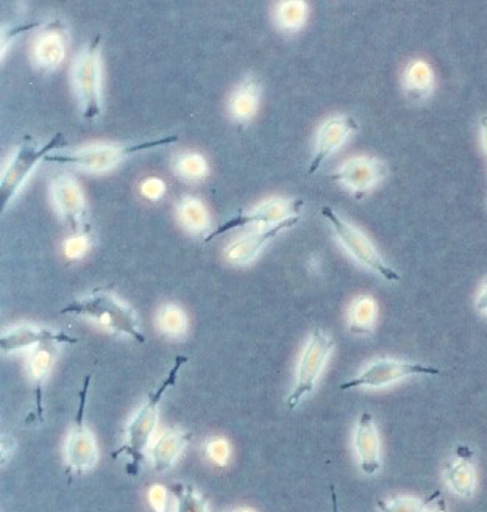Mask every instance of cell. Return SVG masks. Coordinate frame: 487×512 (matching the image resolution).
<instances>
[{
	"label": "cell",
	"mask_w": 487,
	"mask_h": 512,
	"mask_svg": "<svg viewBox=\"0 0 487 512\" xmlns=\"http://www.w3.org/2000/svg\"><path fill=\"white\" fill-rule=\"evenodd\" d=\"M54 361V350L50 344H43L30 356V374L35 381L36 391V417L43 420V383L44 378L49 374L50 366Z\"/></svg>",
	"instance_id": "obj_19"
},
{
	"label": "cell",
	"mask_w": 487,
	"mask_h": 512,
	"mask_svg": "<svg viewBox=\"0 0 487 512\" xmlns=\"http://www.w3.org/2000/svg\"><path fill=\"white\" fill-rule=\"evenodd\" d=\"M150 503L157 512H166V489L153 486L149 492Z\"/></svg>",
	"instance_id": "obj_31"
},
{
	"label": "cell",
	"mask_w": 487,
	"mask_h": 512,
	"mask_svg": "<svg viewBox=\"0 0 487 512\" xmlns=\"http://www.w3.org/2000/svg\"><path fill=\"white\" fill-rule=\"evenodd\" d=\"M333 347H335V341L324 331L316 328L311 333L310 341H308L305 352L300 358L299 367H297L296 386L286 400L289 409H296L303 397L314 391L317 380L333 352Z\"/></svg>",
	"instance_id": "obj_8"
},
{
	"label": "cell",
	"mask_w": 487,
	"mask_h": 512,
	"mask_svg": "<svg viewBox=\"0 0 487 512\" xmlns=\"http://www.w3.org/2000/svg\"><path fill=\"white\" fill-rule=\"evenodd\" d=\"M303 200L300 199H271L261 203L252 211H244L228 219L224 224L214 228L213 232L205 238V242L214 241L219 236L225 235L235 228L247 227V225H271L281 224L292 217H300L302 213Z\"/></svg>",
	"instance_id": "obj_10"
},
{
	"label": "cell",
	"mask_w": 487,
	"mask_h": 512,
	"mask_svg": "<svg viewBox=\"0 0 487 512\" xmlns=\"http://www.w3.org/2000/svg\"><path fill=\"white\" fill-rule=\"evenodd\" d=\"M322 216L330 222L331 228H333L335 235L338 236L339 242L358 263L363 264L370 271H374L375 274L380 275L384 280L400 281V275L391 266L386 264L378 250L375 249L372 241L361 230L344 221L333 208H322Z\"/></svg>",
	"instance_id": "obj_5"
},
{
	"label": "cell",
	"mask_w": 487,
	"mask_h": 512,
	"mask_svg": "<svg viewBox=\"0 0 487 512\" xmlns=\"http://www.w3.org/2000/svg\"><path fill=\"white\" fill-rule=\"evenodd\" d=\"M52 191H54L55 205L64 217V221L68 222L72 232L82 236L88 233L85 197L79 182L71 175H57L52 183Z\"/></svg>",
	"instance_id": "obj_11"
},
{
	"label": "cell",
	"mask_w": 487,
	"mask_h": 512,
	"mask_svg": "<svg viewBox=\"0 0 487 512\" xmlns=\"http://www.w3.org/2000/svg\"><path fill=\"white\" fill-rule=\"evenodd\" d=\"M64 144H66V139L63 138L61 133L55 135L54 138H50L43 146L36 143L32 136H25L22 139L21 146L16 150L15 157L11 158L10 163H8L7 169L2 175V182H0L2 211H5L11 200L15 199L19 189L32 174L33 169L38 166V163L41 160H46L50 153L57 152Z\"/></svg>",
	"instance_id": "obj_4"
},
{
	"label": "cell",
	"mask_w": 487,
	"mask_h": 512,
	"mask_svg": "<svg viewBox=\"0 0 487 512\" xmlns=\"http://www.w3.org/2000/svg\"><path fill=\"white\" fill-rule=\"evenodd\" d=\"M36 61L44 68H54L64 57V43L58 32H47L40 36L35 47Z\"/></svg>",
	"instance_id": "obj_22"
},
{
	"label": "cell",
	"mask_w": 487,
	"mask_h": 512,
	"mask_svg": "<svg viewBox=\"0 0 487 512\" xmlns=\"http://www.w3.org/2000/svg\"><path fill=\"white\" fill-rule=\"evenodd\" d=\"M305 16V5L285 4L280 10V21L285 27H297Z\"/></svg>",
	"instance_id": "obj_28"
},
{
	"label": "cell",
	"mask_w": 487,
	"mask_h": 512,
	"mask_svg": "<svg viewBox=\"0 0 487 512\" xmlns=\"http://www.w3.org/2000/svg\"><path fill=\"white\" fill-rule=\"evenodd\" d=\"M178 136H163V138L150 139L139 144H100V146L85 147V149L72 150V152H54L46 158L47 163L71 164L88 171L100 172L113 168L119 161L133 153L155 147L168 146L177 143Z\"/></svg>",
	"instance_id": "obj_3"
},
{
	"label": "cell",
	"mask_w": 487,
	"mask_h": 512,
	"mask_svg": "<svg viewBox=\"0 0 487 512\" xmlns=\"http://www.w3.org/2000/svg\"><path fill=\"white\" fill-rule=\"evenodd\" d=\"M192 434L180 428L164 431L152 448L153 466L157 472H166L174 466L178 456L182 455Z\"/></svg>",
	"instance_id": "obj_18"
},
{
	"label": "cell",
	"mask_w": 487,
	"mask_h": 512,
	"mask_svg": "<svg viewBox=\"0 0 487 512\" xmlns=\"http://www.w3.org/2000/svg\"><path fill=\"white\" fill-rule=\"evenodd\" d=\"M178 168H180V172H183L186 177H202L205 171H207L205 161H203L199 155H186V157L180 160Z\"/></svg>",
	"instance_id": "obj_27"
},
{
	"label": "cell",
	"mask_w": 487,
	"mask_h": 512,
	"mask_svg": "<svg viewBox=\"0 0 487 512\" xmlns=\"http://www.w3.org/2000/svg\"><path fill=\"white\" fill-rule=\"evenodd\" d=\"M83 249H85V247H83V244H82V242H80V239H79V242L71 241V242H69V246H68V255H71V256L80 255V253L83 252Z\"/></svg>",
	"instance_id": "obj_33"
},
{
	"label": "cell",
	"mask_w": 487,
	"mask_h": 512,
	"mask_svg": "<svg viewBox=\"0 0 487 512\" xmlns=\"http://www.w3.org/2000/svg\"><path fill=\"white\" fill-rule=\"evenodd\" d=\"M188 363V356L178 355L175 358L174 366L169 369L168 375L163 378L160 386L155 391L150 392L147 402L141 406L135 419L130 422L127 427V438L124 445L111 453L114 459L119 456L127 455L128 463L125 472L130 477H138L141 464L146 459V450L149 447L150 439H152L153 431L157 427L158 422V405L161 399L169 389L174 388L178 380V374L185 364Z\"/></svg>",
	"instance_id": "obj_1"
},
{
	"label": "cell",
	"mask_w": 487,
	"mask_h": 512,
	"mask_svg": "<svg viewBox=\"0 0 487 512\" xmlns=\"http://www.w3.org/2000/svg\"><path fill=\"white\" fill-rule=\"evenodd\" d=\"M431 82L430 69L424 63L414 64L409 71V83L413 85V89L428 88Z\"/></svg>",
	"instance_id": "obj_29"
},
{
	"label": "cell",
	"mask_w": 487,
	"mask_h": 512,
	"mask_svg": "<svg viewBox=\"0 0 487 512\" xmlns=\"http://www.w3.org/2000/svg\"><path fill=\"white\" fill-rule=\"evenodd\" d=\"M433 512H447V506H445L444 498H438V502H436V506H434Z\"/></svg>",
	"instance_id": "obj_36"
},
{
	"label": "cell",
	"mask_w": 487,
	"mask_h": 512,
	"mask_svg": "<svg viewBox=\"0 0 487 512\" xmlns=\"http://www.w3.org/2000/svg\"><path fill=\"white\" fill-rule=\"evenodd\" d=\"M331 511L339 512L338 495H336L335 486H330Z\"/></svg>",
	"instance_id": "obj_34"
},
{
	"label": "cell",
	"mask_w": 487,
	"mask_h": 512,
	"mask_svg": "<svg viewBox=\"0 0 487 512\" xmlns=\"http://www.w3.org/2000/svg\"><path fill=\"white\" fill-rule=\"evenodd\" d=\"M180 217L186 227L191 230H203L208 225V214L205 207L197 199H185L180 205Z\"/></svg>",
	"instance_id": "obj_25"
},
{
	"label": "cell",
	"mask_w": 487,
	"mask_h": 512,
	"mask_svg": "<svg viewBox=\"0 0 487 512\" xmlns=\"http://www.w3.org/2000/svg\"><path fill=\"white\" fill-rule=\"evenodd\" d=\"M169 491L177 500V512H208L207 500L191 484L175 483Z\"/></svg>",
	"instance_id": "obj_23"
},
{
	"label": "cell",
	"mask_w": 487,
	"mask_h": 512,
	"mask_svg": "<svg viewBox=\"0 0 487 512\" xmlns=\"http://www.w3.org/2000/svg\"><path fill=\"white\" fill-rule=\"evenodd\" d=\"M100 74V36L97 35L82 50L74 66V85L85 119L99 118L102 113Z\"/></svg>",
	"instance_id": "obj_6"
},
{
	"label": "cell",
	"mask_w": 487,
	"mask_h": 512,
	"mask_svg": "<svg viewBox=\"0 0 487 512\" xmlns=\"http://www.w3.org/2000/svg\"><path fill=\"white\" fill-rule=\"evenodd\" d=\"M300 217H292L288 221L281 222V224L271 225V227H264L263 230L256 233H250V235L244 236V238L238 239L233 242L232 246L228 247L227 260L232 264H247L250 261L255 260L256 255L263 250L267 242L272 241L275 236L280 235L281 232H285L288 228L294 227L299 222Z\"/></svg>",
	"instance_id": "obj_15"
},
{
	"label": "cell",
	"mask_w": 487,
	"mask_h": 512,
	"mask_svg": "<svg viewBox=\"0 0 487 512\" xmlns=\"http://www.w3.org/2000/svg\"><path fill=\"white\" fill-rule=\"evenodd\" d=\"M384 175H386V166L383 161L358 157L345 161L341 169L331 175V180L342 183L355 194H361L374 188Z\"/></svg>",
	"instance_id": "obj_13"
},
{
	"label": "cell",
	"mask_w": 487,
	"mask_h": 512,
	"mask_svg": "<svg viewBox=\"0 0 487 512\" xmlns=\"http://www.w3.org/2000/svg\"><path fill=\"white\" fill-rule=\"evenodd\" d=\"M89 384H91V375L85 377L82 389L79 392V409L75 417L74 428L69 434L68 445H66V477L69 481L93 469L97 463V444L94 434L86 425V397H88Z\"/></svg>",
	"instance_id": "obj_7"
},
{
	"label": "cell",
	"mask_w": 487,
	"mask_h": 512,
	"mask_svg": "<svg viewBox=\"0 0 487 512\" xmlns=\"http://www.w3.org/2000/svg\"><path fill=\"white\" fill-rule=\"evenodd\" d=\"M158 325L166 335H182L186 328L185 314L178 306L166 305L158 314Z\"/></svg>",
	"instance_id": "obj_26"
},
{
	"label": "cell",
	"mask_w": 487,
	"mask_h": 512,
	"mask_svg": "<svg viewBox=\"0 0 487 512\" xmlns=\"http://www.w3.org/2000/svg\"><path fill=\"white\" fill-rule=\"evenodd\" d=\"M79 339L66 335L63 331L35 325H19L4 331L0 336V349L5 353L18 352L29 347H40L43 344H77Z\"/></svg>",
	"instance_id": "obj_12"
},
{
	"label": "cell",
	"mask_w": 487,
	"mask_h": 512,
	"mask_svg": "<svg viewBox=\"0 0 487 512\" xmlns=\"http://www.w3.org/2000/svg\"><path fill=\"white\" fill-rule=\"evenodd\" d=\"M377 305L370 297H360L353 302L349 313L350 331L355 335H367L374 328Z\"/></svg>",
	"instance_id": "obj_20"
},
{
	"label": "cell",
	"mask_w": 487,
	"mask_h": 512,
	"mask_svg": "<svg viewBox=\"0 0 487 512\" xmlns=\"http://www.w3.org/2000/svg\"><path fill=\"white\" fill-rule=\"evenodd\" d=\"M472 452L467 447H459L456 450V458L448 461L445 466V480L448 486L456 495L463 498H470L475 491V483H477V473L473 469Z\"/></svg>",
	"instance_id": "obj_17"
},
{
	"label": "cell",
	"mask_w": 487,
	"mask_h": 512,
	"mask_svg": "<svg viewBox=\"0 0 487 512\" xmlns=\"http://www.w3.org/2000/svg\"><path fill=\"white\" fill-rule=\"evenodd\" d=\"M358 128L360 125L350 116H341V118L325 122L320 127L319 136H317L316 152H314L308 174L313 175L314 172L319 171L320 166L330 157L331 153H335L344 144L347 136L356 132Z\"/></svg>",
	"instance_id": "obj_14"
},
{
	"label": "cell",
	"mask_w": 487,
	"mask_h": 512,
	"mask_svg": "<svg viewBox=\"0 0 487 512\" xmlns=\"http://www.w3.org/2000/svg\"><path fill=\"white\" fill-rule=\"evenodd\" d=\"M60 314L91 317V319L99 320L100 324L116 333L130 336L139 344L146 342V336L139 330L135 313L105 289H96V291L83 296L82 299L74 300L68 306H64Z\"/></svg>",
	"instance_id": "obj_2"
},
{
	"label": "cell",
	"mask_w": 487,
	"mask_h": 512,
	"mask_svg": "<svg viewBox=\"0 0 487 512\" xmlns=\"http://www.w3.org/2000/svg\"><path fill=\"white\" fill-rule=\"evenodd\" d=\"M256 99H258V89H256L255 83H247L242 86L233 97L232 102V110L236 118L242 119V121L249 119L258 104Z\"/></svg>",
	"instance_id": "obj_24"
},
{
	"label": "cell",
	"mask_w": 487,
	"mask_h": 512,
	"mask_svg": "<svg viewBox=\"0 0 487 512\" xmlns=\"http://www.w3.org/2000/svg\"><path fill=\"white\" fill-rule=\"evenodd\" d=\"M442 370L438 367L427 366V364L411 363V361L383 360L370 363L360 375L352 380L345 381L339 388L342 391H350L355 388L380 389L389 384L397 383L403 378L413 375H441Z\"/></svg>",
	"instance_id": "obj_9"
},
{
	"label": "cell",
	"mask_w": 487,
	"mask_h": 512,
	"mask_svg": "<svg viewBox=\"0 0 487 512\" xmlns=\"http://www.w3.org/2000/svg\"><path fill=\"white\" fill-rule=\"evenodd\" d=\"M481 128H483V143L484 149L487 150V116L481 119Z\"/></svg>",
	"instance_id": "obj_35"
},
{
	"label": "cell",
	"mask_w": 487,
	"mask_h": 512,
	"mask_svg": "<svg viewBox=\"0 0 487 512\" xmlns=\"http://www.w3.org/2000/svg\"><path fill=\"white\" fill-rule=\"evenodd\" d=\"M355 450L360 458L361 469L366 475H375L381 467L380 434L374 417L363 413L355 431Z\"/></svg>",
	"instance_id": "obj_16"
},
{
	"label": "cell",
	"mask_w": 487,
	"mask_h": 512,
	"mask_svg": "<svg viewBox=\"0 0 487 512\" xmlns=\"http://www.w3.org/2000/svg\"><path fill=\"white\" fill-rule=\"evenodd\" d=\"M235 512H253V511H249V509H241V511H235Z\"/></svg>",
	"instance_id": "obj_37"
},
{
	"label": "cell",
	"mask_w": 487,
	"mask_h": 512,
	"mask_svg": "<svg viewBox=\"0 0 487 512\" xmlns=\"http://www.w3.org/2000/svg\"><path fill=\"white\" fill-rule=\"evenodd\" d=\"M441 491L434 492L431 497L420 500L414 497H394L389 500H378L380 512H433Z\"/></svg>",
	"instance_id": "obj_21"
},
{
	"label": "cell",
	"mask_w": 487,
	"mask_h": 512,
	"mask_svg": "<svg viewBox=\"0 0 487 512\" xmlns=\"http://www.w3.org/2000/svg\"><path fill=\"white\" fill-rule=\"evenodd\" d=\"M208 455L213 459L214 463L224 466L228 461V445L224 439H214L208 444Z\"/></svg>",
	"instance_id": "obj_30"
},
{
	"label": "cell",
	"mask_w": 487,
	"mask_h": 512,
	"mask_svg": "<svg viewBox=\"0 0 487 512\" xmlns=\"http://www.w3.org/2000/svg\"><path fill=\"white\" fill-rule=\"evenodd\" d=\"M477 310L478 313L487 317V278L484 280L483 288H481L480 296L477 299Z\"/></svg>",
	"instance_id": "obj_32"
}]
</instances>
